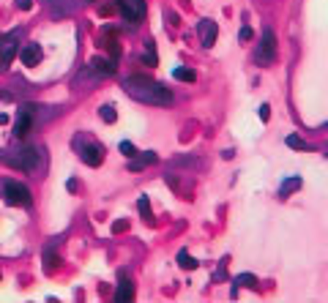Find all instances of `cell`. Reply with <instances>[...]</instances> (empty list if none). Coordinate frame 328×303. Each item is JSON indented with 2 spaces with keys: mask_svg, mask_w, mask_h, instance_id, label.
Returning a JSON list of instances; mask_svg holds the SVG:
<instances>
[{
  "mask_svg": "<svg viewBox=\"0 0 328 303\" xmlns=\"http://www.w3.org/2000/svg\"><path fill=\"white\" fill-rule=\"evenodd\" d=\"M123 90L132 98H137V101L150 104V107H167V104H172V93L164 85H159L156 79L142 77V74H132V77L123 79Z\"/></svg>",
  "mask_w": 328,
  "mask_h": 303,
  "instance_id": "6da1fadb",
  "label": "cell"
},
{
  "mask_svg": "<svg viewBox=\"0 0 328 303\" xmlns=\"http://www.w3.org/2000/svg\"><path fill=\"white\" fill-rule=\"evenodd\" d=\"M38 150L36 148H16V150H8V153H0V161L3 164H11L16 170H25V172H33L38 167Z\"/></svg>",
  "mask_w": 328,
  "mask_h": 303,
  "instance_id": "7a4b0ae2",
  "label": "cell"
},
{
  "mask_svg": "<svg viewBox=\"0 0 328 303\" xmlns=\"http://www.w3.org/2000/svg\"><path fill=\"white\" fill-rule=\"evenodd\" d=\"M254 60L257 66H271L276 60V33H274V27H262L260 44L254 46Z\"/></svg>",
  "mask_w": 328,
  "mask_h": 303,
  "instance_id": "3957f363",
  "label": "cell"
},
{
  "mask_svg": "<svg viewBox=\"0 0 328 303\" xmlns=\"http://www.w3.org/2000/svg\"><path fill=\"white\" fill-rule=\"evenodd\" d=\"M3 200H6V205L28 208V205H30V191H28V186H22L20 180L6 178L3 180Z\"/></svg>",
  "mask_w": 328,
  "mask_h": 303,
  "instance_id": "277c9868",
  "label": "cell"
},
{
  "mask_svg": "<svg viewBox=\"0 0 328 303\" xmlns=\"http://www.w3.org/2000/svg\"><path fill=\"white\" fill-rule=\"evenodd\" d=\"M74 148H77L80 159L85 161L88 167H98L104 161V148L98 142H88V139H74Z\"/></svg>",
  "mask_w": 328,
  "mask_h": 303,
  "instance_id": "5b68a950",
  "label": "cell"
},
{
  "mask_svg": "<svg viewBox=\"0 0 328 303\" xmlns=\"http://www.w3.org/2000/svg\"><path fill=\"white\" fill-rule=\"evenodd\" d=\"M20 52V36L16 33H8V36H0V71L11 66V60Z\"/></svg>",
  "mask_w": 328,
  "mask_h": 303,
  "instance_id": "8992f818",
  "label": "cell"
},
{
  "mask_svg": "<svg viewBox=\"0 0 328 303\" xmlns=\"http://www.w3.org/2000/svg\"><path fill=\"white\" fill-rule=\"evenodd\" d=\"M118 8L128 22H140L145 16V0H118Z\"/></svg>",
  "mask_w": 328,
  "mask_h": 303,
  "instance_id": "52a82bcc",
  "label": "cell"
},
{
  "mask_svg": "<svg viewBox=\"0 0 328 303\" xmlns=\"http://www.w3.org/2000/svg\"><path fill=\"white\" fill-rule=\"evenodd\" d=\"M33 129V107H22L16 112V120H14V137H25L28 131Z\"/></svg>",
  "mask_w": 328,
  "mask_h": 303,
  "instance_id": "ba28073f",
  "label": "cell"
},
{
  "mask_svg": "<svg viewBox=\"0 0 328 303\" xmlns=\"http://www.w3.org/2000/svg\"><path fill=\"white\" fill-rule=\"evenodd\" d=\"M197 33H200V41L202 46H214L216 44V36H219V25L214 19H202L197 25Z\"/></svg>",
  "mask_w": 328,
  "mask_h": 303,
  "instance_id": "9c48e42d",
  "label": "cell"
},
{
  "mask_svg": "<svg viewBox=\"0 0 328 303\" xmlns=\"http://www.w3.org/2000/svg\"><path fill=\"white\" fill-rule=\"evenodd\" d=\"M88 68H90L93 74H98V77H112L115 74V60H107V57H90V63H88Z\"/></svg>",
  "mask_w": 328,
  "mask_h": 303,
  "instance_id": "30bf717a",
  "label": "cell"
},
{
  "mask_svg": "<svg viewBox=\"0 0 328 303\" xmlns=\"http://www.w3.org/2000/svg\"><path fill=\"white\" fill-rule=\"evenodd\" d=\"M20 57H22V66L33 68V66H38V63H41L44 52H41V46H38V44H28L25 49L20 52Z\"/></svg>",
  "mask_w": 328,
  "mask_h": 303,
  "instance_id": "8fae6325",
  "label": "cell"
},
{
  "mask_svg": "<svg viewBox=\"0 0 328 303\" xmlns=\"http://www.w3.org/2000/svg\"><path fill=\"white\" fill-rule=\"evenodd\" d=\"M115 301H118V303L134 301V287H132V282H128V279H120L118 290H115Z\"/></svg>",
  "mask_w": 328,
  "mask_h": 303,
  "instance_id": "7c38bea8",
  "label": "cell"
},
{
  "mask_svg": "<svg viewBox=\"0 0 328 303\" xmlns=\"http://www.w3.org/2000/svg\"><path fill=\"white\" fill-rule=\"evenodd\" d=\"M58 265H60V257H58V252H55L52 246H46V249H44V273H52Z\"/></svg>",
  "mask_w": 328,
  "mask_h": 303,
  "instance_id": "4fadbf2b",
  "label": "cell"
},
{
  "mask_svg": "<svg viewBox=\"0 0 328 303\" xmlns=\"http://www.w3.org/2000/svg\"><path fill=\"white\" fill-rule=\"evenodd\" d=\"M150 164H156V153H145V156H140V159H132L128 161V170L140 172L142 167H150Z\"/></svg>",
  "mask_w": 328,
  "mask_h": 303,
  "instance_id": "5bb4252c",
  "label": "cell"
},
{
  "mask_svg": "<svg viewBox=\"0 0 328 303\" xmlns=\"http://www.w3.org/2000/svg\"><path fill=\"white\" fill-rule=\"evenodd\" d=\"M301 189V178L298 175H292V178H287L284 183H282V189H279V197H290L292 191H298Z\"/></svg>",
  "mask_w": 328,
  "mask_h": 303,
  "instance_id": "9a60e30c",
  "label": "cell"
},
{
  "mask_svg": "<svg viewBox=\"0 0 328 303\" xmlns=\"http://www.w3.org/2000/svg\"><path fill=\"white\" fill-rule=\"evenodd\" d=\"M284 142H287V148H292V150H312V145L304 142L301 137H296V134H290V137H287Z\"/></svg>",
  "mask_w": 328,
  "mask_h": 303,
  "instance_id": "2e32d148",
  "label": "cell"
},
{
  "mask_svg": "<svg viewBox=\"0 0 328 303\" xmlns=\"http://www.w3.org/2000/svg\"><path fill=\"white\" fill-rule=\"evenodd\" d=\"M98 115H102V120H104V123H115V120H118V112H115V107H112V104H104V107L98 109Z\"/></svg>",
  "mask_w": 328,
  "mask_h": 303,
  "instance_id": "e0dca14e",
  "label": "cell"
},
{
  "mask_svg": "<svg viewBox=\"0 0 328 303\" xmlns=\"http://www.w3.org/2000/svg\"><path fill=\"white\" fill-rule=\"evenodd\" d=\"M178 265H180V268H186V271H194V268L200 265V262H197L194 257H192V254L180 252V254H178Z\"/></svg>",
  "mask_w": 328,
  "mask_h": 303,
  "instance_id": "ac0fdd59",
  "label": "cell"
},
{
  "mask_svg": "<svg viewBox=\"0 0 328 303\" xmlns=\"http://www.w3.org/2000/svg\"><path fill=\"white\" fill-rule=\"evenodd\" d=\"M172 77H175V79H186V82H194V79H197V74L192 71V68H175V71H172Z\"/></svg>",
  "mask_w": 328,
  "mask_h": 303,
  "instance_id": "d6986e66",
  "label": "cell"
},
{
  "mask_svg": "<svg viewBox=\"0 0 328 303\" xmlns=\"http://www.w3.org/2000/svg\"><path fill=\"white\" fill-rule=\"evenodd\" d=\"M257 279L252 276V273H241V276H236V287H254Z\"/></svg>",
  "mask_w": 328,
  "mask_h": 303,
  "instance_id": "ffe728a7",
  "label": "cell"
},
{
  "mask_svg": "<svg viewBox=\"0 0 328 303\" xmlns=\"http://www.w3.org/2000/svg\"><path fill=\"white\" fill-rule=\"evenodd\" d=\"M137 208H140V213H142V219H150V202H148V197H140L137 200Z\"/></svg>",
  "mask_w": 328,
  "mask_h": 303,
  "instance_id": "44dd1931",
  "label": "cell"
},
{
  "mask_svg": "<svg viewBox=\"0 0 328 303\" xmlns=\"http://www.w3.org/2000/svg\"><path fill=\"white\" fill-rule=\"evenodd\" d=\"M120 153L126 156V159H134V156H137V148H134L132 142H126V139H123V142H120Z\"/></svg>",
  "mask_w": 328,
  "mask_h": 303,
  "instance_id": "7402d4cb",
  "label": "cell"
},
{
  "mask_svg": "<svg viewBox=\"0 0 328 303\" xmlns=\"http://www.w3.org/2000/svg\"><path fill=\"white\" fill-rule=\"evenodd\" d=\"M175 164H189V167H200V161H194V159H189V156H178V159H175Z\"/></svg>",
  "mask_w": 328,
  "mask_h": 303,
  "instance_id": "603a6c76",
  "label": "cell"
},
{
  "mask_svg": "<svg viewBox=\"0 0 328 303\" xmlns=\"http://www.w3.org/2000/svg\"><path fill=\"white\" fill-rule=\"evenodd\" d=\"M268 118H271V107H268V104H262V107H260V120L266 123Z\"/></svg>",
  "mask_w": 328,
  "mask_h": 303,
  "instance_id": "cb8c5ba5",
  "label": "cell"
},
{
  "mask_svg": "<svg viewBox=\"0 0 328 303\" xmlns=\"http://www.w3.org/2000/svg\"><path fill=\"white\" fill-rule=\"evenodd\" d=\"M238 38H241V41H249V38H252V27H241V33H238Z\"/></svg>",
  "mask_w": 328,
  "mask_h": 303,
  "instance_id": "d4e9b609",
  "label": "cell"
},
{
  "mask_svg": "<svg viewBox=\"0 0 328 303\" xmlns=\"http://www.w3.org/2000/svg\"><path fill=\"white\" fill-rule=\"evenodd\" d=\"M16 5H20L22 11H30L33 8V0H16Z\"/></svg>",
  "mask_w": 328,
  "mask_h": 303,
  "instance_id": "484cf974",
  "label": "cell"
},
{
  "mask_svg": "<svg viewBox=\"0 0 328 303\" xmlns=\"http://www.w3.org/2000/svg\"><path fill=\"white\" fill-rule=\"evenodd\" d=\"M126 221H115V224H112V232H123V230H126Z\"/></svg>",
  "mask_w": 328,
  "mask_h": 303,
  "instance_id": "4316f807",
  "label": "cell"
},
{
  "mask_svg": "<svg viewBox=\"0 0 328 303\" xmlns=\"http://www.w3.org/2000/svg\"><path fill=\"white\" fill-rule=\"evenodd\" d=\"M142 60H145V63H148V66H156V55H154V52H148V55H145V57H142Z\"/></svg>",
  "mask_w": 328,
  "mask_h": 303,
  "instance_id": "83f0119b",
  "label": "cell"
},
{
  "mask_svg": "<svg viewBox=\"0 0 328 303\" xmlns=\"http://www.w3.org/2000/svg\"><path fill=\"white\" fill-rule=\"evenodd\" d=\"M167 19H170V25H178V14H172V11H167Z\"/></svg>",
  "mask_w": 328,
  "mask_h": 303,
  "instance_id": "f1b7e54d",
  "label": "cell"
},
{
  "mask_svg": "<svg viewBox=\"0 0 328 303\" xmlns=\"http://www.w3.org/2000/svg\"><path fill=\"white\" fill-rule=\"evenodd\" d=\"M0 123H6V115H0Z\"/></svg>",
  "mask_w": 328,
  "mask_h": 303,
  "instance_id": "f546056e",
  "label": "cell"
},
{
  "mask_svg": "<svg viewBox=\"0 0 328 303\" xmlns=\"http://www.w3.org/2000/svg\"><path fill=\"white\" fill-rule=\"evenodd\" d=\"M326 156H328V148H326Z\"/></svg>",
  "mask_w": 328,
  "mask_h": 303,
  "instance_id": "4dcf8cb0",
  "label": "cell"
},
{
  "mask_svg": "<svg viewBox=\"0 0 328 303\" xmlns=\"http://www.w3.org/2000/svg\"><path fill=\"white\" fill-rule=\"evenodd\" d=\"M326 129H328V123H326Z\"/></svg>",
  "mask_w": 328,
  "mask_h": 303,
  "instance_id": "1f68e13d",
  "label": "cell"
}]
</instances>
